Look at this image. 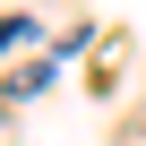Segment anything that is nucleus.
<instances>
[{
  "mask_svg": "<svg viewBox=\"0 0 146 146\" xmlns=\"http://www.w3.org/2000/svg\"><path fill=\"white\" fill-rule=\"evenodd\" d=\"M26 35H35V26H26V17H0V52H17V43H26Z\"/></svg>",
  "mask_w": 146,
  "mask_h": 146,
  "instance_id": "nucleus-1",
  "label": "nucleus"
}]
</instances>
